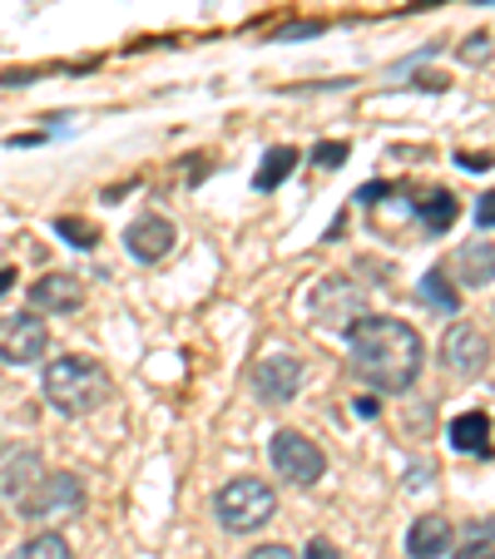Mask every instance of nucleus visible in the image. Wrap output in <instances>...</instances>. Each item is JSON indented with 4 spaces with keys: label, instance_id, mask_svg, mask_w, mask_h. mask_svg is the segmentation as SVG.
Listing matches in <instances>:
<instances>
[{
    "label": "nucleus",
    "instance_id": "26",
    "mask_svg": "<svg viewBox=\"0 0 495 559\" xmlns=\"http://www.w3.org/2000/svg\"><path fill=\"white\" fill-rule=\"evenodd\" d=\"M456 164L465 174H481V169H491V154H456Z\"/></svg>",
    "mask_w": 495,
    "mask_h": 559
},
{
    "label": "nucleus",
    "instance_id": "28",
    "mask_svg": "<svg viewBox=\"0 0 495 559\" xmlns=\"http://www.w3.org/2000/svg\"><path fill=\"white\" fill-rule=\"evenodd\" d=\"M381 193H387V183H367L357 199H362V203H381Z\"/></svg>",
    "mask_w": 495,
    "mask_h": 559
},
{
    "label": "nucleus",
    "instance_id": "22",
    "mask_svg": "<svg viewBox=\"0 0 495 559\" xmlns=\"http://www.w3.org/2000/svg\"><path fill=\"white\" fill-rule=\"evenodd\" d=\"M342 158H347V144H342V139L313 148V164H322V169H342Z\"/></svg>",
    "mask_w": 495,
    "mask_h": 559
},
{
    "label": "nucleus",
    "instance_id": "5",
    "mask_svg": "<svg viewBox=\"0 0 495 559\" xmlns=\"http://www.w3.org/2000/svg\"><path fill=\"white\" fill-rule=\"evenodd\" d=\"M268 455H273V471L283 475L287 486H297V490L317 486V480L327 475V455H322V445L307 441L303 431H278V436H273V445H268Z\"/></svg>",
    "mask_w": 495,
    "mask_h": 559
},
{
    "label": "nucleus",
    "instance_id": "12",
    "mask_svg": "<svg viewBox=\"0 0 495 559\" xmlns=\"http://www.w3.org/2000/svg\"><path fill=\"white\" fill-rule=\"evenodd\" d=\"M451 520L446 515H416L406 530V555L411 559H436V555H451Z\"/></svg>",
    "mask_w": 495,
    "mask_h": 559
},
{
    "label": "nucleus",
    "instance_id": "20",
    "mask_svg": "<svg viewBox=\"0 0 495 559\" xmlns=\"http://www.w3.org/2000/svg\"><path fill=\"white\" fill-rule=\"evenodd\" d=\"M451 559H495V520L471 525V539L461 549H451Z\"/></svg>",
    "mask_w": 495,
    "mask_h": 559
},
{
    "label": "nucleus",
    "instance_id": "13",
    "mask_svg": "<svg viewBox=\"0 0 495 559\" xmlns=\"http://www.w3.org/2000/svg\"><path fill=\"white\" fill-rule=\"evenodd\" d=\"M451 267H456V283L461 287H491L495 283V243H485V238L461 243L451 258Z\"/></svg>",
    "mask_w": 495,
    "mask_h": 559
},
{
    "label": "nucleus",
    "instance_id": "19",
    "mask_svg": "<svg viewBox=\"0 0 495 559\" xmlns=\"http://www.w3.org/2000/svg\"><path fill=\"white\" fill-rule=\"evenodd\" d=\"M11 559H74V555H70V539H64L60 530H40V535L25 539Z\"/></svg>",
    "mask_w": 495,
    "mask_h": 559
},
{
    "label": "nucleus",
    "instance_id": "2",
    "mask_svg": "<svg viewBox=\"0 0 495 559\" xmlns=\"http://www.w3.org/2000/svg\"><path fill=\"white\" fill-rule=\"evenodd\" d=\"M45 402L60 416H90L109 402V371L95 357L45 361Z\"/></svg>",
    "mask_w": 495,
    "mask_h": 559
},
{
    "label": "nucleus",
    "instance_id": "4",
    "mask_svg": "<svg viewBox=\"0 0 495 559\" xmlns=\"http://www.w3.org/2000/svg\"><path fill=\"white\" fill-rule=\"evenodd\" d=\"M21 515L35 520V525H64V520H80L85 515V486H80V475H70V471L40 475V486L31 490V500L21 506Z\"/></svg>",
    "mask_w": 495,
    "mask_h": 559
},
{
    "label": "nucleus",
    "instance_id": "24",
    "mask_svg": "<svg viewBox=\"0 0 495 559\" xmlns=\"http://www.w3.org/2000/svg\"><path fill=\"white\" fill-rule=\"evenodd\" d=\"M303 559H342V549L332 545V539L313 535V539H307V549H303Z\"/></svg>",
    "mask_w": 495,
    "mask_h": 559
},
{
    "label": "nucleus",
    "instance_id": "18",
    "mask_svg": "<svg viewBox=\"0 0 495 559\" xmlns=\"http://www.w3.org/2000/svg\"><path fill=\"white\" fill-rule=\"evenodd\" d=\"M422 302H426V307H436V312H446V317L461 312V293L451 287V277H446L441 267H432V273L422 277Z\"/></svg>",
    "mask_w": 495,
    "mask_h": 559
},
{
    "label": "nucleus",
    "instance_id": "27",
    "mask_svg": "<svg viewBox=\"0 0 495 559\" xmlns=\"http://www.w3.org/2000/svg\"><path fill=\"white\" fill-rule=\"evenodd\" d=\"M248 559H297V555H293V549H287V545H258Z\"/></svg>",
    "mask_w": 495,
    "mask_h": 559
},
{
    "label": "nucleus",
    "instance_id": "14",
    "mask_svg": "<svg viewBox=\"0 0 495 559\" xmlns=\"http://www.w3.org/2000/svg\"><path fill=\"white\" fill-rule=\"evenodd\" d=\"M40 475H45V471H40V455H31V451L15 455V461L0 471V496H5L15 510H21L25 500H31V490L40 486Z\"/></svg>",
    "mask_w": 495,
    "mask_h": 559
},
{
    "label": "nucleus",
    "instance_id": "7",
    "mask_svg": "<svg viewBox=\"0 0 495 559\" xmlns=\"http://www.w3.org/2000/svg\"><path fill=\"white\" fill-rule=\"evenodd\" d=\"M50 347V332L35 312H11L0 317V361H11V367H31V361L45 357Z\"/></svg>",
    "mask_w": 495,
    "mask_h": 559
},
{
    "label": "nucleus",
    "instance_id": "9",
    "mask_svg": "<svg viewBox=\"0 0 495 559\" xmlns=\"http://www.w3.org/2000/svg\"><path fill=\"white\" fill-rule=\"evenodd\" d=\"M174 243H179V228L169 218H158V213H144L125 228V253L139 258V263H164L174 253Z\"/></svg>",
    "mask_w": 495,
    "mask_h": 559
},
{
    "label": "nucleus",
    "instance_id": "16",
    "mask_svg": "<svg viewBox=\"0 0 495 559\" xmlns=\"http://www.w3.org/2000/svg\"><path fill=\"white\" fill-rule=\"evenodd\" d=\"M293 169H297V148H287V144L268 148L263 164H258V174H254V189H258V193H273L278 183L293 179Z\"/></svg>",
    "mask_w": 495,
    "mask_h": 559
},
{
    "label": "nucleus",
    "instance_id": "3",
    "mask_svg": "<svg viewBox=\"0 0 495 559\" xmlns=\"http://www.w3.org/2000/svg\"><path fill=\"white\" fill-rule=\"evenodd\" d=\"M273 510H278V496L258 475H238V480H228V486L213 496V515H219V525L228 530V535H254V530H263L268 520H273Z\"/></svg>",
    "mask_w": 495,
    "mask_h": 559
},
{
    "label": "nucleus",
    "instance_id": "15",
    "mask_svg": "<svg viewBox=\"0 0 495 559\" xmlns=\"http://www.w3.org/2000/svg\"><path fill=\"white\" fill-rule=\"evenodd\" d=\"M446 436H451V445H456L461 455H491V416H485V412L456 416Z\"/></svg>",
    "mask_w": 495,
    "mask_h": 559
},
{
    "label": "nucleus",
    "instance_id": "21",
    "mask_svg": "<svg viewBox=\"0 0 495 559\" xmlns=\"http://www.w3.org/2000/svg\"><path fill=\"white\" fill-rule=\"evenodd\" d=\"M55 228L64 233V238H70L74 248H95V228H90V223H74V218H60L55 223Z\"/></svg>",
    "mask_w": 495,
    "mask_h": 559
},
{
    "label": "nucleus",
    "instance_id": "1",
    "mask_svg": "<svg viewBox=\"0 0 495 559\" xmlns=\"http://www.w3.org/2000/svg\"><path fill=\"white\" fill-rule=\"evenodd\" d=\"M347 342H352V371H357V381H367L372 391L401 396V391L416 386L422 361H426V342L416 337L411 322L367 312L357 328L347 332Z\"/></svg>",
    "mask_w": 495,
    "mask_h": 559
},
{
    "label": "nucleus",
    "instance_id": "11",
    "mask_svg": "<svg viewBox=\"0 0 495 559\" xmlns=\"http://www.w3.org/2000/svg\"><path fill=\"white\" fill-rule=\"evenodd\" d=\"M31 302L50 317H70L85 302V283L70 273H50V277H40V283H31Z\"/></svg>",
    "mask_w": 495,
    "mask_h": 559
},
{
    "label": "nucleus",
    "instance_id": "23",
    "mask_svg": "<svg viewBox=\"0 0 495 559\" xmlns=\"http://www.w3.org/2000/svg\"><path fill=\"white\" fill-rule=\"evenodd\" d=\"M461 60H465V64H475V60H491V35H485V31L465 35V45H461Z\"/></svg>",
    "mask_w": 495,
    "mask_h": 559
},
{
    "label": "nucleus",
    "instance_id": "10",
    "mask_svg": "<svg viewBox=\"0 0 495 559\" xmlns=\"http://www.w3.org/2000/svg\"><path fill=\"white\" fill-rule=\"evenodd\" d=\"M297 386H303V361H297L293 352H268V357L254 367V391L263 402H273V406L293 402Z\"/></svg>",
    "mask_w": 495,
    "mask_h": 559
},
{
    "label": "nucleus",
    "instance_id": "29",
    "mask_svg": "<svg viewBox=\"0 0 495 559\" xmlns=\"http://www.w3.org/2000/svg\"><path fill=\"white\" fill-rule=\"evenodd\" d=\"M11 277H15L11 267H0V293H11Z\"/></svg>",
    "mask_w": 495,
    "mask_h": 559
},
{
    "label": "nucleus",
    "instance_id": "6",
    "mask_svg": "<svg viewBox=\"0 0 495 559\" xmlns=\"http://www.w3.org/2000/svg\"><path fill=\"white\" fill-rule=\"evenodd\" d=\"M367 317V297L352 277H322L313 287V322H322L327 332H352Z\"/></svg>",
    "mask_w": 495,
    "mask_h": 559
},
{
    "label": "nucleus",
    "instance_id": "17",
    "mask_svg": "<svg viewBox=\"0 0 495 559\" xmlns=\"http://www.w3.org/2000/svg\"><path fill=\"white\" fill-rule=\"evenodd\" d=\"M416 213H422V223L432 233H446L456 218H461V203H456V193L436 189V193H426V199H416Z\"/></svg>",
    "mask_w": 495,
    "mask_h": 559
},
{
    "label": "nucleus",
    "instance_id": "25",
    "mask_svg": "<svg viewBox=\"0 0 495 559\" xmlns=\"http://www.w3.org/2000/svg\"><path fill=\"white\" fill-rule=\"evenodd\" d=\"M475 223H481V228H495V189L481 193V203H475Z\"/></svg>",
    "mask_w": 495,
    "mask_h": 559
},
{
    "label": "nucleus",
    "instance_id": "30",
    "mask_svg": "<svg viewBox=\"0 0 495 559\" xmlns=\"http://www.w3.org/2000/svg\"><path fill=\"white\" fill-rule=\"evenodd\" d=\"M485 5H495V0H485Z\"/></svg>",
    "mask_w": 495,
    "mask_h": 559
},
{
    "label": "nucleus",
    "instance_id": "8",
    "mask_svg": "<svg viewBox=\"0 0 495 559\" xmlns=\"http://www.w3.org/2000/svg\"><path fill=\"white\" fill-rule=\"evenodd\" d=\"M441 361L456 377H481L491 367V337L475 322H451V332L441 337Z\"/></svg>",
    "mask_w": 495,
    "mask_h": 559
}]
</instances>
